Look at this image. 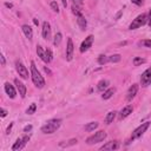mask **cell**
<instances>
[{
    "mask_svg": "<svg viewBox=\"0 0 151 151\" xmlns=\"http://www.w3.org/2000/svg\"><path fill=\"white\" fill-rule=\"evenodd\" d=\"M29 140V136H24V137H20L15 140V143L13 144L12 146V150L13 151H17V150H21L22 147H25V145L27 144V142Z\"/></svg>",
    "mask_w": 151,
    "mask_h": 151,
    "instance_id": "6",
    "label": "cell"
},
{
    "mask_svg": "<svg viewBox=\"0 0 151 151\" xmlns=\"http://www.w3.org/2000/svg\"><path fill=\"white\" fill-rule=\"evenodd\" d=\"M92 44H93V35L90 34V35H87V37L85 38V40L81 42V45H80V52H81V53L86 52V51L92 46Z\"/></svg>",
    "mask_w": 151,
    "mask_h": 151,
    "instance_id": "9",
    "label": "cell"
},
{
    "mask_svg": "<svg viewBox=\"0 0 151 151\" xmlns=\"http://www.w3.org/2000/svg\"><path fill=\"white\" fill-rule=\"evenodd\" d=\"M73 51H74V46H73V41L71 38L67 39V46H66V60L71 61L73 58Z\"/></svg>",
    "mask_w": 151,
    "mask_h": 151,
    "instance_id": "10",
    "label": "cell"
},
{
    "mask_svg": "<svg viewBox=\"0 0 151 151\" xmlns=\"http://www.w3.org/2000/svg\"><path fill=\"white\" fill-rule=\"evenodd\" d=\"M0 116H1L2 118L6 117V116H7V110H5L4 107H1V109H0Z\"/></svg>",
    "mask_w": 151,
    "mask_h": 151,
    "instance_id": "34",
    "label": "cell"
},
{
    "mask_svg": "<svg viewBox=\"0 0 151 151\" xmlns=\"http://www.w3.org/2000/svg\"><path fill=\"white\" fill-rule=\"evenodd\" d=\"M143 63H145V59H143V58H140V57H134V58H133V65H134V66H138V65H140V64H143Z\"/></svg>",
    "mask_w": 151,
    "mask_h": 151,
    "instance_id": "28",
    "label": "cell"
},
{
    "mask_svg": "<svg viewBox=\"0 0 151 151\" xmlns=\"http://www.w3.org/2000/svg\"><path fill=\"white\" fill-rule=\"evenodd\" d=\"M150 126V122H145V123H143V124H140L133 132H132V134H131V140H134V139H137V138H139V137H142L143 134H144V132L147 130V127Z\"/></svg>",
    "mask_w": 151,
    "mask_h": 151,
    "instance_id": "5",
    "label": "cell"
},
{
    "mask_svg": "<svg viewBox=\"0 0 151 151\" xmlns=\"http://www.w3.org/2000/svg\"><path fill=\"white\" fill-rule=\"evenodd\" d=\"M77 22H78V25H79V27H80V29H81V31L86 29L87 21H86V19H85V17L79 15V17H78V19H77Z\"/></svg>",
    "mask_w": 151,
    "mask_h": 151,
    "instance_id": "19",
    "label": "cell"
},
{
    "mask_svg": "<svg viewBox=\"0 0 151 151\" xmlns=\"http://www.w3.org/2000/svg\"><path fill=\"white\" fill-rule=\"evenodd\" d=\"M149 17L151 18V9H150V12H149Z\"/></svg>",
    "mask_w": 151,
    "mask_h": 151,
    "instance_id": "43",
    "label": "cell"
},
{
    "mask_svg": "<svg viewBox=\"0 0 151 151\" xmlns=\"http://www.w3.org/2000/svg\"><path fill=\"white\" fill-rule=\"evenodd\" d=\"M116 92V88L114 87H111V88H107L105 92H104V94L101 96V98L103 99H109V98H111L112 96H113V93Z\"/></svg>",
    "mask_w": 151,
    "mask_h": 151,
    "instance_id": "22",
    "label": "cell"
},
{
    "mask_svg": "<svg viewBox=\"0 0 151 151\" xmlns=\"http://www.w3.org/2000/svg\"><path fill=\"white\" fill-rule=\"evenodd\" d=\"M14 84H15V86H17V90H18V92H19V94H20V97H21V98H25L26 92H27L26 85H25L22 81H20L19 79H14Z\"/></svg>",
    "mask_w": 151,
    "mask_h": 151,
    "instance_id": "11",
    "label": "cell"
},
{
    "mask_svg": "<svg viewBox=\"0 0 151 151\" xmlns=\"http://www.w3.org/2000/svg\"><path fill=\"white\" fill-rule=\"evenodd\" d=\"M98 123L97 122H91V123H88L87 125H85V130L87 131V132H91V131H93V130H96L97 127H98Z\"/></svg>",
    "mask_w": 151,
    "mask_h": 151,
    "instance_id": "23",
    "label": "cell"
},
{
    "mask_svg": "<svg viewBox=\"0 0 151 151\" xmlns=\"http://www.w3.org/2000/svg\"><path fill=\"white\" fill-rule=\"evenodd\" d=\"M105 138H106V132H105L104 130H100V131L94 132V134L90 136V137L86 139V143H87L88 145H93V144H97V143L103 142Z\"/></svg>",
    "mask_w": 151,
    "mask_h": 151,
    "instance_id": "3",
    "label": "cell"
},
{
    "mask_svg": "<svg viewBox=\"0 0 151 151\" xmlns=\"http://www.w3.org/2000/svg\"><path fill=\"white\" fill-rule=\"evenodd\" d=\"M42 38L46 40L51 38V25L47 21L42 22Z\"/></svg>",
    "mask_w": 151,
    "mask_h": 151,
    "instance_id": "14",
    "label": "cell"
},
{
    "mask_svg": "<svg viewBox=\"0 0 151 151\" xmlns=\"http://www.w3.org/2000/svg\"><path fill=\"white\" fill-rule=\"evenodd\" d=\"M147 24H149V26L151 27V18H150V17H147Z\"/></svg>",
    "mask_w": 151,
    "mask_h": 151,
    "instance_id": "41",
    "label": "cell"
},
{
    "mask_svg": "<svg viewBox=\"0 0 151 151\" xmlns=\"http://www.w3.org/2000/svg\"><path fill=\"white\" fill-rule=\"evenodd\" d=\"M139 45L151 48V39H145V40H143V41H139Z\"/></svg>",
    "mask_w": 151,
    "mask_h": 151,
    "instance_id": "30",
    "label": "cell"
},
{
    "mask_svg": "<svg viewBox=\"0 0 151 151\" xmlns=\"http://www.w3.org/2000/svg\"><path fill=\"white\" fill-rule=\"evenodd\" d=\"M61 39H63V35L60 32H57L55 35H54V39H53V45L54 46H58L60 42H61Z\"/></svg>",
    "mask_w": 151,
    "mask_h": 151,
    "instance_id": "24",
    "label": "cell"
},
{
    "mask_svg": "<svg viewBox=\"0 0 151 151\" xmlns=\"http://www.w3.org/2000/svg\"><path fill=\"white\" fill-rule=\"evenodd\" d=\"M74 144H77V139H71V140H68L67 143H60L59 145H60L61 147H65V146H70V145H74Z\"/></svg>",
    "mask_w": 151,
    "mask_h": 151,
    "instance_id": "29",
    "label": "cell"
},
{
    "mask_svg": "<svg viewBox=\"0 0 151 151\" xmlns=\"http://www.w3.org/2000/svg\"><path fill=\"white\" fill-rule=\"evenodd\" d=\"M60 1H61V4H63V6H64V7H66V6H67V0H60Z\"/></svg>",
    "mask_w": 151,
    "mask_h": 151,
    "instance_id": "39",
    "label": "cell"
},
{
    "mask_svg": "<svg viewBox=\"0 0 151 151\" xmlns=\"http://www.w3.org/2000/svg\"><path fill=\"white\" fill-rule=\"evenodd\" d=\"M33 22H34V24H35V25H38V24H39V21H38V20H37V19H33Z\"/></svg>",
    "mask_w": 151,
    "mask_h": 151,
    "instance_id": "42",
    "label": "cell"
},
{
    "mask_svg": "<svg viewBox=\"0 0 151 151\" xmlns=\"http://www.w3.org/2000/svg\"><path fill=\"white\" fill-rule=\"evenodd\" d=\"M119 147V142H117V140H111V142H107L106 144H104L101 147H100V150H117Z\"/></svg>",
    "mask_w": 151,
    "mask_h": 151,
    "instance_id": "15",
    "label": "cell"
},
{
    "mask_svg": "<svg viewBox=\"0 0 151 151\" xmlns=\"http://www.w3.org/2000/svg\"><path fill=\"white\" fill-rule=\"evenodd\" d=\"M35 111H37V104L32 103V104H31V105L27 107V110H26V113H27V114H33Z\"/></svg>",
    "mask_w": 151,
    "mask_h": 151,
    "instance_id": "25",
    "label": "cell"
},
{
    "mask_svg": "<svg viewBox=\"0 0 151 151\" xmlns=\"http://www.w3.org/2000/svg\"><path fill=\"white\" fill-rule=\"evenodd\" d=\"M32 130V125H26L25 127H24V131L25 132H28V131H31Z\"/></svg>",
    "mask_w": 151,
    "mask_h": 151,
    "instance_id": "37",
    "label": "cell"
},
{
    "mask_svg": "<svg viewBox=\"0 0 151 151\" xmlns=\"http://www.w3.org/2000/svg\"><path fill=\"white\" fill-rule=\"evenodd\" d=\"M114 118H116V111H110V112H107V114L105 117V123L106 124H111Z\"/></svg>",
    "mask_w": 151,
    "mask_h": 151,
    "instance_id": "21",
    "label": "cell"
},
{
    "mask_svg": "<svg viewBox=\"0 0 151 151\" xmlns=\"http://www.w3.org/2000/svg\"><path fill=\"white\" fill-rule=\"evenodd\" d=\"M132 110L133 109H132L131 105H126L124 109L120 110V112H119V119H124L127 116H130V113H132Z\"/></svg>",
    "mask_w": 151,
    "mask_h": 151,
    "instance_id": "16",
    "label": "cell"
},
{
    "mask_svg": "<svg viewBox=\"0 0 151 151\" xmlns=\"http://www.w3.org/2000/svg\"><path fill=\"white\" fill-rule=\"evenodd\" d=\"M5 92L7 93V96H8L11 99H14L15 96H17V91H15L14 86H13L12 84H9L8 81L5 83Z\"/></svg>",
    "mask_w": 151,
    "mask_h": 151,
    "instance_id": "13",
    "label": "cell"
},
{
    "mask_svg": "<svg viewBox=\"0 0 151 151\" xmlns=\"http://www.w3.org/2000/svg\"><path fill=\"white\" fill-rule=\"evenodd\" d=\"M109 61V57H106V55H104V54H100L99 57H98V64L99 65H104V64H106Z\"/></svg>",
    "mask_w": 151,
    "mask_h": 151,
    "instance_id": "26",
    "label": "cell"
},
{
    "mask_svg": "<svg viewBox=\"0 0 151 151\" xmlns=\"http://www.w3.org/2000/svg\"><path fill=\"white\" fill-rule=\"evenodd\" d=\"M31 78H32L33 84H34L38 88H42V87L45 86V80H44L42 76L40 74V72L38 71V68H37L34 61H31Z\"/></svg>",
    "mask_w": 151,
    "mask_h": 151,
    "instance_id": "1",
    "label": "cell"
},
{
    "mask_svg": "<svg viewBox=\"0 0 151 151\" xmlns=\"http://www.w3.org/2000/svg\"><path fill=\"white\" fill-rule=\"evenodd\" d=\"M140 84H142L143 87H146V86H149L151 84V68H147L142 73Z\"/></svg>",
    "mask_w": 151,
    "mask_h": 151,
    "instance_id": "8",
    "label": "cell"
},
{
    "mask_svg": "<svg viewBox=\"0 0 151 151\" xmlns=\"http://www.w3.org/2000/svg\"><path fill=\"white\" fill-rule=\"evenodd\" d=\"M146 22H147V15L143 13V14H139L136 19H133V21L130 24L129 28H130V29H136V28H138V27L145 25Z\"/></svg>",
    "mask_w": 151,
    "mask_h": 151,
    "instance_id": "4",
    "label": "cell"
},
{
    "mask_svg": "<svg viewBox=\"0 0 151 151\" xmlns=\"http://www.w3.org/2000/svg\"><path fill=\"white\" fill-rule=\"evenodd\" d=\"M137 92H138V85H137V84L131 85V86L129 87V90H127V93H126V100H127V101H131V100L136 97Z\"/></svg>",
    "mask_w": 151,
    "mask_h": 151,
    "instance_id": "12",
    "label": "cell"
},
{
    "mask_svg": "<svg viewBox=\"0 0 151 151\" xmlns=\"http://www.w3.org/2000/svg\"><path fill=\"white\" fill-rule=\"evenodd\" d=\"M22 32H24V34L26 35V38H28L29 40H32V38H33V31H32V28H31V26H28V25H22Z\"/></svg>",
    "mask_w": 151,
    "mask_h": 151,
    "instance_id": "18",
    "label": "cell"
},
{
    "mask_svg": "<svg viewBox=\"0 0 151 151\" xmlns=\"http://www.w3.org/2000/svg\"><path fill=\"white\" fill-rule=\"evenodd\" d=\"M72 12H73V14H76L77 17L83 15V14H81V12H80V9H79V8H78V6H76V5H73V6H72Z\"/></svg>",
    "mask_w": 151,
    "mask_h": 151,
    "instance_id": "32",
    "label": "cell"
},
{
    "mask_svg": "<svg viewBox=\"0 0 151 151\" xmlns=\"http://www.w3.org/2000/svg\"><path fill=\"white\" fill-rule=\"evenodd\" d=\"M120 54H112V55H110L109 57V61H111V63H118L119 60H120Z\"/></svg>",
    "mask_w": 151,
    "mask_h": 151,
    "instance_id": "27",
    "label": "cell"
},
{
    "mask_svg": "<svg viewBox=\"0 0 151 151\" xmlns=\"http://www.w3.org/2000/svg\"><path fill=\"white\" fill-rule=\"evenodd\" d=\"M107 87H109V80H106V79H103L97 84V90L98 91H104Z\"/></svg>",
    "mask_w": 151,
    "mask_h": 151,
    "instance_id": "20",
    "label": "cell"
},
{
    "mask_svg": "<svg viewBox=\"0 0 151 151\" xmlns=\"http://www.w3.org/2000/svg\"><path fill=\"white\" fill-rule=\"evenodd\" d=\"M60 125H61V119H59V118L58 119L57 118L50 119L48 122H46L45 125L41 126V132L42 133H46V134L53 133V132H55L60 127Z\"/></svg>",
    "mask_w": 151,
    "mask_h": 151,
    "instance_id": "2",
    "label": "cell"
},
{
    "mask_svg": "<svg viewBox=\"0 0 151 151\" xmlns=\"http://www.w3.org/2000/svg\"><path fill=\"white\" fill-rule=\"evenodd\" d=\"M5 64H6V61H5V55H4V54H1V65H2V66H5Z\"/></svg>",
    "mask_w": 151,
    "mask_h": 151,
    "instance_id": "38",
    "label": "cell"
},
{
    "mask_svg": "<svg viewBox=\"0 0 151 151\" xmlns=\"http://www.w3.org/2000/svg\"><path fill=\"white\" fill-rule=\"evenodd\" d=\"M45 51H46V57H47V59H48V63H50V61L53 59V54H52V51H51L50 48H46Z\"/></svg>",
    "mask_w": 151,
    "mask_h": 151,
    "instance_id": "33",
    "label": "cell"
},
{
    "mask_svg": "<svg viewBox=\"0 0 151 151\" xmlns=\"http://www.w3.org/2000/svg\"><path fill=\"white\" fill-rule=\"evenodd\" d=\"M134 5H137V6H142L143 4H144V0H131Z\"/></svg>",
    "mask_w": 151,
    "mask_h": 151,
    "instance_id": "35",
    "label": "cell"
},
{
    "mask_svg": "<svg viewBox=\"0 0 151 151\" xmlns=\"http://www.w3.org/2000/svg\"><path fill=\"white\" fill-rule=\"evenodd\" d=\"M5 6H6V7H9V8H11V7L13 6V5H12V4H8V2H5Z\"/></svg>",
    "mask_w": 151,
    "mask_h": 151,
    "instance_id": "40",
    "label": "cell"
},
{
    "mask_svg": "<svg viewBox=\"0 0 151 151\" xmlns=\"http://www.w3.org/2000/svg\"><path fill=\"white\" fill-rule=\"evenodd\" d=\"M37 54H38V57H39L44 63L48 64V59H47V57H46V51H44L42 47L39 46V45L37 46Z\"/></svg>",
    "mask_w": 151,
    "mask_h": 151,
    "instance_id": "17",
    "label": "cell"
},
{
    "mask_svg": "<svg viewBox=\"0 0 151 151\" xmlns=\"http://www.w3.org/2000/svg\"><path fill=\"white\" fill-rule=\"evenodd\" d=\"M50 6H51V8L54 11V12H57V13H59V6H58V4H57V1H51V4H50Z\"/></svg>",
    "mask_w": 151,
    "mask_h": 151,
    "instance_id": "31",
    "label": "cell"
},
{
    "mask_svg": "<svg viewBox=\"0 0 151 151\" xmlns=\"http://www.w3.org/2000/svg\"><path fill=\"white\" fill-rule=\"evenodd\" d=\"M72 2L76 6H81L83 5V0H72Z\"/></svg>",
    "mask_w": 151,
    "mask_h": 151,
    "instance_id": "36",
    "label": "cell"
},
{
    "mask_svg": "<svg viewBox=\"0 0 151 151\" xmlns=\"http://www.w3.org/2000/svg\"><path fill=\"white\" fill-rule=\"evenodd\" d=\"M15 70H17L18 74H19L22 79H28V70L26 68V66H25L21 61H17V63H15Z\"/></svg>",
    "mask_w": 151,
    "mask_h": 151,
    "instance_id": "7",
    "label": "cell"
}]
</instances>
